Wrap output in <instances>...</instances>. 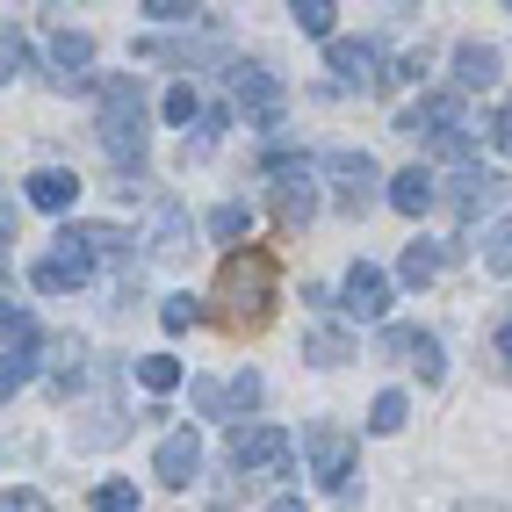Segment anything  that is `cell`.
<instances>
[{
	"mask_svg": "<svg viewBox=\"0 0 512 512\" xmlns=\"http://www.w3.org/2000/svg\"><path fill=\"white\" fill-rule=\"evenodd\" d=\"M94 512H138V491H130V484H101L94 491Z\"/></svg>",
	"mask_w": 512,
	"mask_h": 512,
	"instance_id": "obj_33",
	"label": "cell"
},
{
	"mask_svg": "<svg viewBox=\"0 0 512 512\" xmlns=\"http://www.w3.org/2000/svg\"><path fill=\"white\" fill-rule=\"evenodd\" d=\"M491 138H498V152L512 159V101H505V109H498V123H491Z\"/></svg>",
	"mask_w": 512,
	"mask_h": 512,
	"instance_id": "obj_35",
	"label": "cell"
},
{
	"mask_svg": "<svg viewBox=\"0 0 512 512\" xmlns=\"http://www.w3.org/2000/svg\"><path fill=\"white\" fill-rule=\"evenodd\" d=\"M433 152H440V159H469V138H462V130H448V138H440Z\"/></svg>",
	"mask_w": 512,
	"mask_h": 512,
	"instance_id": "obj_36",
	"label": "cell"
},
{
	"mask_svg": "<svg viewBox=\"0 0 512 512\" xmlns=\"http://www.w3.org/2000/svg\"><path fill=\"white\" fill-rule=\"evenodd\" d=\"M253 231V210H246V202H217V210H210V238H224V246H231V238H246Z\"/></svg>",
	"mask_w": 512,
	"mask_h": 512,
	"instance_id": "obj_29",
	"label": "cell"
},
{
	"mask_svg": "<svg viewBox=\"0 0 512 512\" xmlns=\"http://www.w3.org/2000/svg\"><path fill=\"white\" fill-rule=\"evenodd\" d=\"M448 130H462V94H419L412 109L397 116V138H426V145H440L448 138Z\"/></svg>",
	"mask_w": 512,
	"mask_h": 512,
	"instance_id": "obj_9",
	"label": "cell"
},
{
	"mask_svg": "<svg viewBox=\"0 0 512 512\" xmlns=\"http://www.w3.org/2000/svg\"><path fill=\"white\" fill-rule=\"evenodd\" d=\"M253 404H260V375H253V368H238L231 383H210V375H195V412H202V419H231V412L246 419Z\"/></svg>",
	"mask_w": 512,
	"mask_h": 512,
	"instance_id": "obj_11",
	"label": "cell"
},
{
	"mask_svg": "<svg viewBox=\"0 0 512 512\" xmlns=\"http://www.w3.org/2000/svg\"><path fill=\"white\" fill-rule=\"evenodd\" d=\"M159 109H166V123H195V116H202V94L181 80V87H166V101H159Z\"/></svg>",
	"mask_w": 512,
	"mask_h": 512,
	"instance_id": "obj_30",
	"label": "cell"
},
{
	"mask_svg": "<svg viewBox=\"0 0 512 512\" xmlns=\"http://www.w3.org/2000/svg\"><path fill=\"white\" fill-rule=\"evenodd\" d=\"M318 174L339 188V210H368L375 202V188H383V174H375V159L368 152H354V145H339V152H325L318 159Z\"/></svg>",
	"mask_w": 512,
	"mask_h": 512,
	"instance_id": "obj_6",
	"label": "cell"
},
{
	"mask_svg": "<svg viewBox=\"0 0 512 512\" xmlns=\"http://www.w3.org/2000/svg\"><path fill=\"white\" fill-rule=\"evenodd\" d=\"M29 282H37L44 296H73V289H87V282H94V253H87V246H73V238H58V253H44L37 267H29Z\"/></svg>",
	"mask_w": 512,
	"mask_h": 512,
	"instance_id": "obj_8",
	"label": "cell"
},
{
	"mask_svg": "<svg viewBox=\"0 0 512 512\" xmlns=\"http://www.w3.org/2000/svg\"><path fill=\"white\" fill-rule=\"evenodd\" d=\"M318 159H296V152H275L267 159V188H275V210L282 224H311L318 217Z\"/></svg>",
	"mask_w": 512,
	"mask_h": 512,
	"instance_id": "obj_4",
	"label": "cell"
},
{
	"mask_svg": "<svg viewBox=\"0 0 512 512\" xmlns=\"http://www.w3.org/2000/svg\"><path fill=\"white\" fill-rule=\"evenodd\" d=\"M224 455H231V469H289L296 440L282 426H231L224 433Z\"/></svg>",
	"mask_w": 512,
	"mask_h": 512,
	"instance_id": "obj_7",
	"label": "cell"
},
{
	"mask_svg": "<svg viewBox=\"0 0 512 512\" xmlns=\"http://www.w3.org/2000/svg\"><path fill=\"white\" fill-rule=\"evenodd\" d=\"M58 238H73V246H87L94 260H130V246H138V238H130V231H116V224H65Z\"/></svg>",
	"mask_w": 512,
	"mask_h": 512,
	"instance_id": "obj_20",
	"label": "cell"
},
{
	"mask_svg": "<svg viewBox=\"0 0 512 512\" xmlns=\"http://www.w3.org/2000/svg\"><path fill=\"white\" fill-rule=\"evenodd\" d=\"M87 58H94V37H87V29H51V65H58L65 80H80Z\"/></svg>",
	"mask_w": 512,
	"mask_h": 512,
	"instance_id": "obj_23",
	"label": "cell"
},
{
	"mask_svg": "<svg viewBox=\"0 0 512 512\" xmlns=\"http://www.w3.org/2000/svg\"><path fill=\"white\" fill-rule=\"evenodd\" d=\"M267 512H303V498H296V491H282V498L267 505Z\"/></svg>",
	"mask_w": 512,
	"mask_h": 512,
	"instance_id": "obj_39",
	"label": "cell"
},
{
	"mask_svg": "<svg viewBox=\"0 0 512 512\" xmlns=\"http://www.w3.org/2000/svg\"><path fill=\"white\" fill-rule=\"evenodd\" d=\"M375 347L397 354V361H412V368H419V383H440V375H448V354H440V339L419 332V325H383V332H375Z\"/></svg>",
	"mask_w": 512,
	"mask_h": 512,
	"instance_id": "obj_10",
	"label": "cell"
},
{
	"mask_svg": "<svg viewBox=\"0 0 512 512\" xmlns=\"http://www.w3.org/2000/svg\"><path fill=\"white\" fill-rule=\"evenodd\" d=\"M462 512H505V505H462Z\"/></svg>",
	"mask_w": 512,
	"mask_h": 512,
	"instance_id": "obj_40",
	"label": "cell"
},
{
	"mask_svg": "<svg viewBox=\"0 0 512 512\" xmlns=\"http://www.w3.org/2000/svg\"><path fill=\"white\" fill-rule=\"evenodd\" d=\"M289 15H296V29H303V37H325V44H339V37H332V15H339L332 0H296Z\"/></svg>",
	"mask_w": 512,
	"mask_h": 512,
	"instance_id": "obj_28",
	"label": "cell"
},
{
	"mask_svg": "<svg viewBox=\"0 0 512 512\" xmlns=\"http://www.w3.org/2000/svg\"><path fill=\"white\" fill-rule=\"evenodd\" d=\"M159 325H166V332L202 325V303H195V296H166V303H159Z\"/></svg>",
	"mask_w": 512,
	"mask_h": 512,
	"instance_id": "obj_31",
	"label": "cell"
},
{
	"mask_svg": "<svg viewBox=\"0 0 512 512\" xmlns=\"http://www.w3.org/2000/svg\"><path fill=\"white\" fill-rule=\"evenodd\" d=\"M145 246H152V260H181V253L195 246V224H188V210H181L174 195H159V210H152V238H145Z\"/></svg>",
	"mask_w": 512,
	"mask_h": 512,
	"instance_id": "obj_15",
	"label": "cell"
},
{
	"mask_svg": "<svg viewBox=\"0 0 512 512\" xmlns=\"http://www.w3.org/2000/svg\"><path fill=\"white\" fill-rule=\"evenodd\" d=\"M22 188H29V202H37V210H51V217H65V210L80 202V174H65V166H37Z\"/></svg>",
	"mask_w": 512,
	"mask_h": 512,
	"instance_id": "obj_16",
	"label": "cell"
},
{
	"mask_svg": "<svg viewBox=\"0 0 512 512\" xmlns=\"http://www.w3.org/2000/svg\"><path fill=\"white\" fill-rule=\"evenodd\" d=\"M404 419H412V404H404V390H383L368 404V433H404Z\"/></svg>",
	"mask_w": 512,
	"mask_h": 512,
	"instance_id": "obj_26",
	"label": "cell"
},
{
	"mask_svg": "<svg viewBox=\"0 0 512 512\" xmlns=\"http://www.w3.org/2000/svg\"><path fill=\"white\" fill-rule=\"evenodd\" d=\"M138 383H145L152 397L181 390V361H174V354H145V361H138Z\"/></svg>",
	"mask_w": 512,
	"mask_h": 512,
	"instance_id": "obj_27",
	"label": "cell"
},
{
	"mask_svg": "<svg viewBox=\"0 0 512 512\" xmlns=\"http://www.w3.org/2000/svg\"><path fill=\"white\" fill-rule=\"evenodd\" d=\"M231 94L246 101L260 123H275V109H282V87H275V73H267V65H238V73H231Z\"/></svg>",
	"mask_w": 512,
	"mask_h": 512,
	"instance_id": "obj_17",
	"label": "cell"
},
{
	"mask_svg": "<svg viewBox=\"0 0 512 512\" xmlns=\"http://www.w3.org/2000/svg\"><path fill=\"white\" fill-rule=\"evenodd\" d=\"M8 512H51V505H44L37 491H8Z\"/></svg>",
	"mask_w": 512,
	"mask_h": 512,
	"instance_id": "obj_37",
	"label": "cell"
},
{
	"mask_svg": "<svg viewBox=\"0 0 512 512\" xmlns=\"http://www.w3.org/2000/svg\"><path fill=\"white\" fill-rule=\"evenodd\" d=\"M498 368L512 375V318H498Z\"/></svg>",
	"mask_w": 512,
	"mask_h": 512,
	"instance_id": "obj_38",
	"label": "cell"
},
{
	"mask_svg": "<svg viewBox=\"0 0 512 512\" xmlns=\"http://www.w3.org/2000/svg\"><path fill=\"white\" fill-rule=\"evenodd\" d=\"M491 195H498V174H476V166H469V174L440 195V202H448L455 217H476V210H491Z\"/></svg>",
	"mask_w": 512,
	"mask_h": 512,
	"instance_id": "obj_22",
	"label": "cell"
},
{
	"mask_svg": "<svg viewBox=\"0 0 512 512\" xmlns=\"http://www.w3.org/2000/svg\"><path fill=\"white\" fill-rule=\"evenodd\" d=\"M383 202H390V210H404V217H426L433 202H440V181L426 174V166H404V174L390 181V195H383Z\"/></svg>",
	"mask_w": 512,
	"mask_h": 512,
	"instance_id": "obj_18",
	"label": "cell"
},
{
	"mask_svg": "<svg viewBox=\"0 0 512 512\" xmlns=\"http://www.w3.org/2000/svg\"><path fill=\"white\" fill-rule=\"evenodd\" d=\"M224 303L238 325H267V311H275V260L267 253H231L224 260Z\"/></svg>",
	"mask_w": 512,
	"mask_h": 512,
	"instance_id": "obj_2",
	"label": "cell"
},
{
	"mask_svg": "<svg viewBox=\"0 0 512 512\" xmlns=\"http://www.w3.org/2000/svg\"><path fill=\"white\" fill-rule=\"evenodd\" d=\"M303 361H311V368H339V361H354V339L339 325H311V332H303Z\"/></svg>",
	"mask_w": 512,
	"mask_h": 512,
	"instance_id": "obj_21",
	"label": "cell"
},
{
	"mask_svg": "<svg viewBox=\"0 0 512 512\" xmlns=\"http://www.w3.org/2000/svg\"><path fill=\"white\" fill-rule=\"evenodd\" d=\"M440 260H448V253H440L433 238H412V246H404V260H397V275L412 282V289H426V282L440 275Z\"/></svg>",
	"mask_w": 512,
	"mask_h": 512,
	"instance_id": "obj_24",
	"label": "cell"
},
{
	"mask_svg": "<svg viewBox=\"0 0 512 512\" xmlns=\"http://www.w3.org/2000/svg\"><path fill=\"white\" fill-rule=\"evenodd\" d=\"M498 80V51L491 44H455V94H484Z\"/></svg>",
	"mask_w": 512,
	"mask_h": 512,
	"instance_id": "obj_19",
	"label": "cell"
},
{
	"mask_svg": "<svg viewBox=\"0 0 512 512\" xmlns=\"http://www.w3.org/2000/svg\"><path fill=\"white\" fill-rule=\"evenodd\" d=\"M101 152L116 159V174H145L152 138H145V87H138V73L130 80H101Z\"/></svg>",
	"mask_w": 512,
	"mask_h": 512,
	"instance_id": "obj_1",
	"label": "cell"
},
{
	"mask_svg": "<svg viewBox=\"0 0 512 512\" xmlns=\"http://www.w3.org/2000/svg\"><path fill=\"white\" fill-rule=\"evenodd\" d=\"M303 462H311L318 491H347L354 484V433L347 426H303Z\"/></svg>",
	"mask_w": 512,
	"mask_h": 512,
	"instance_id": "obj_5",
	"label": "cell"
},
{
	"mask_svg": "<svg viewBox=\"0 0 512 512\" xmlns=\"http://www.w3.org/2000/svg\"><path fill=\"white\" fill-rule=\"evenodd\" d=\"M145 15H152V22H202L195 0H145Z\"/></svg>",
	"mask_w": 512,
	"mask_h": 512,
	"instance_id": "obj_32",
	"label": "cell"
},
{
	"mask_svg": "<svg viewBox=\"0 0 512 512\" xmlns=\"http://www.w3.org/2000/svg\"><path fill=\"white\" fill-rule=\"evenodd\" d=\"M476 246H484V267H491V275H512V217H491Z\"/></svg>",
	"mask_w": 512,
	"mask_h": 512,
	"instance_id": "obj_25",
	"label": "cell"
},
{
	"mask_svg": "<svg viewBox=\"0 0 512 512\" xmlns=\"http://www.w3.org/2000/svg\"><path fill=\"white\" fill-rule=\"evenodd\" d=\"M37 347H44L37 318L8 296V311H0V397H15V390L37 383Z\"/></svg>",
	"mask_w": 512,
	"mask_h": 512,
	"instance_id": "obj_3",
	"label": "cell"
},
{
	"mask_svg": "<svg viewBox=\"0 0 512 512\" xmlns=\"http://www.w3.org/2000/svg\"><path fill=\"white\" fill-rule=\"evenodd\" d=\"M0 65H8V80L29 73V44H22V29H15V22H8V44H0Z\"/></svg>",
	"mask_w": 512,
	"mask_h": 512,
	"instance_id": "obj_34",
	"label": "cell"
},
{
	"mask_svg": "<svg viewBox=\"0 0 512 512\" xmlns=\"http://www.w3.org/2000/svg\"><path fill=\"white\" fill-rule=\"evenodd\" d=\"M325 58H332L339 87H361V94H368V87H383V80H390V73H383V44H368V37H339Z\"/></svg>",
	"mask_w": 512,
	"mask_h": 512,
	"instance_id": "obj_13",
	"label": "cell"
},
{
	"mask_svg": "<svg viewBox=\"0 0 512 512\" xmlns=\"http://www.w3.org/2000/svg\"><path fill=\"white\" fill-rule=\"evenodd\" d=\"M195 469H202V440H195V426L166 433V440H159V455H152V476H159L166 491H188V484H195Z\"/></svg>",
	"mask_w": 512,
	"mask_h": 512,
	"instance_id": "obj_14",
	"label": "cell"
},
{
	"mask_svg": "<svg viewBox=\"0 0 512 512\" xmlns=\"http://www.w3.org/2000/svg\"><path fill=\"white\" fill-rule=\"evenodd\" d=\"M339 311L361 318V325H375V318L390 311V275H383V267H368V260H354L347 282H339Z\"/></svg>",
	"mask_w": 512,
	"mask_h": 512,
	"instance_id": "obj_12",
	"label": "cell"
}]
</instances>
